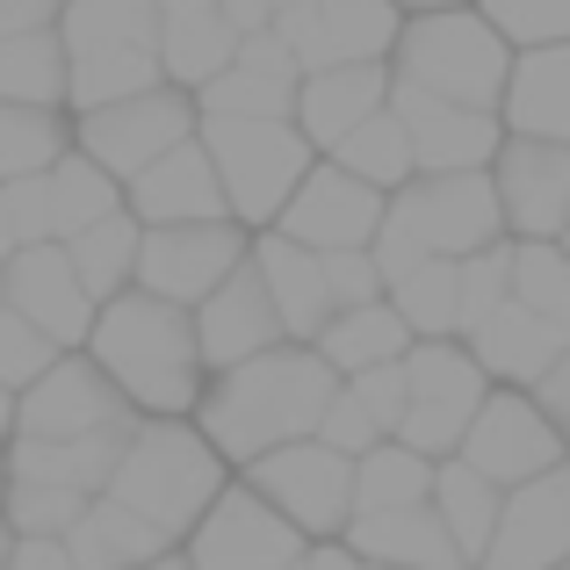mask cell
<instances>
[{
	"mask_svg": "<svg viewBox=\"0 0 570 570\" xmlns=\"http://www.w3.org/2000/svg\"><path fill=\"white\" fill-rule=\"evenodd\" d=\"M362 570H383V563H362Z\"/></svg>",
	"mask_w": 570,
	"mask_h": 570,
	"instance_id": "cell-62",
	"label": "cell"
},
{
	"mask_svg": "<svg viewBox=\"0 0 570 570\" xmlns=\"http://www.w3.org/2000/svg\"><path fill=\"white\" fill-rule=\"evenodd\" d=\"M8 542H14V534H8V520H0V563H8Z\"/></svg>",
	"mask_w": 570,
	"mask_h": 570,
	"instance_id": "cell-59",
	"label": "cell"
},
{
	"mask_svg": "<svg viewBox=\"0 0 570 570\" xmlns=\"http://www.w3.org/2000/svg\"><path fill=\"white\" fill-rule=\"evenodd\" d=\"M80 491H58V484H14L8 476V491H0V520H8V534H66L72 520H80Z\"/></svg>",
	"mask_w": 570,
	"mask_h": 570,
	"instance_id": "cell-44",
	"label": "cell"
},
{
	"mask_svg": "<svg viewBox=\"0 0 570 570\" xmlns=\"http://www.w3.org/2000/svg\"><path fill=\"white\" fill-rule=\"evenodd\" d=\"M238 484L261 491L304 542H340L347 528V499H354V462L333 455L325 441H282L267 455H253L238 470Z\"/></svg>",
	"mask_w": 570,
	"mask_h": 570,
	"instance_id": "cell-9",
	"label": "cell"
},
{
	"mask_svg": "<svg viewBox=\"0 0 570 570\" xmlns=\"http://www.w3.org/2000/svg\"><path fill=\"white\" fill-rule=\"evenodd\" d=\"M80 354L116 383V397L138 419H188L203 383H209L203 354H195L188 311L167 304V296H145V289L101 296Z\"/></svg>",
	"mask_w": 570,
	"mask_h": 570,
	"instance_id": "cell-2",
	"label": "cell"
},
{
	"mask_svg": "<svg viewBox=\"0 0 570 570\" xmlns=\"http://www.w3.org/2000/svg\"><path fill=\"white\" fill-rule=\"evenodd\" d=\"M311 441H325L333 455H347V462H354V455H368L376 441H390V433H383L376 419L362 412V404H354V390L340 383L333 397H325V412H318V433H311Z\"/></svg>",
	"mask_w": 570,
	"mask_h": 570,
	"instance_id": "cell-46",
	"label": "cell"
},
{
	"mask_svg": "<svg viewBox=\"0 0 570 570\" xmlns=\"http://www.w3.org/2000/svg\"><path fill=\"white\" fill-rule=\"evenodd\" d=\"M557 246H563V261H570V224H563V232H557Z\"/></svg>",
	"mask_w": 570,
	"mask_h": 570,
	"instance_id": "cell-60",
	"label": "cell"
},
{
	"mask_svg": "<svg viewBox=\"0 0 570 570\" xmlns=\"http://www.w3.org/2000/svg\"><path fill=\"white\" fill-rule=\"evenodd\" d=\"M289 570H296V563H289Z\"/></svg>",
	"mask_w": 570,
	"mask_h": 570,
	"instance_id": "cell-64",
	"label": "cell"
},
{
	"mask_svg": "<svg viewBox=\"0 0 570 570\" xmlns=\"http://www.w3.org/2000/svg\"><path fill=\"white\" fill-rule=\"evenodd\" d=\"M66 0H0V37H22V29H51Z\"/></svg>",
	"mask_w": 570,
	"mask_h": 570,
	"instance_id": "cell-52",
	"label": "cell"
},
{
	"mask_svg": "<svg viewBox=\"0 0 570 570\" xmlns=\"http://www.w3.org/2000/svg\"><path fill=\"white\" fill-rule=\"evenodd\" d=\"M14 433V390H0V441Z\"/></svg>",
	"mask_w": 570,
	"mask_h": 570,
	"instance_id": "cell-58",
	"label": "cell"
},
{
	"mask_svg": "<svg viewBox=\"0 0 570 570\" xmlns=\"http://www.w3.org/2000/svg\"><path fill=\"white\" fill-rule=\"evenodd\" d=\"M224 484H232V470H224L217 448L195 433V419H138L124 455H116V470H109V484H101V499L130 505L138 520H153V528L181 549V534L203 520V505L217 499Z\"/></svg>",
	"mask_w": 570,
	"mask_h": 570,
	"instance_id": "cell-4",
	"label": "cell"
},
{
	"mask_svg": "<svg viewBox=\"0 0 570 570\" xmlns=\"http://www.w3.org/2000/svg\"><path fill=\"white\" fill-rule=\"evenodd\" d=\"M404 14H426V8H470V0H397Z\"/></svg>",
	"mask_w": 570,
	"mask_h": 570,
	"instance_id": "cell-56",
	"label": "cell"
},
{
	"mask_svg": "<svg viewBox=\"0 0 570 570\" xmlns=\"http://www.w3.org/2000/svg\"><path fill=\"white\" fill-rule=\"evenodd\" d=\"M383 66H390V80L419 87V95L462 101V109H499L513 43L476 8H426L397 22V43H390Z\"/></svg>",
	"mask_w": 570,
	"mask_h": 570,
	"instance_id": "cell-6",
	"label": "cell"
},
{
	"mask_svg": "<svg viewBox=\"0 0 570 570\" xmlns=\"http://www.w3.org/2000/svg\"><path fill=\"white\" fill-rule=\"evenodd\" d=\"M404 347H412V333H404V318L383 296L333 311V318L318 325V340H311V354H318L333 376H362V368H376V362H397Z\"/></svg>",
	"mask_w": 570,
	"mask_h": 570,
	"instance_id": "cell-31",
	"label": "cell"
},
{
	"mask_svg": "<svg viewBox=\"0 0 570 570\" xmlns=\"http://www.w3.org/2000/svg\"><path fill=\"white\" fill-rule=\"evenodd\" d=\"M513 289V238H491V246L462 253L455 261V340H470L491 311Z\"/></svg>",
	"mask_w": 570,
	"mask_h": 570,
	"instance_id": "cell-42",
	"label": "cell"
},
{
	"mask_svg": "<svg viewBox=\"0 0 570 570\" xmlns=\"http://www.w3.org/2000/svg\"><path fill=\"white\" fill-rule=\"evenodd\" d=\"M51 362H58V347H51V340H43L29 318H14V311L0 304V390H22V383H37Z\"/></svg>",
	"mask_w": 570,
	"mask_h": 570,
	"instance_id": "cell-45",
	"label": "cell"
},
{
	"mask_svg": "<svg viewBox=\"0 0 570 570\" xmlns=\"http://www.w3.org/2000/svg\"><path fill=\"white\" fill-rule=\"evenodd\" d=\"M333 390H340V376L318 354L296 347V340H275L267 354H246V362L217 368L188 419H195V433L217 448L224 470H246L253 455H267V448H282V441H311Z\"/></svg>",
	"mask_w": 570,
	"mask_h": 570,
	"instance_id": "cell-1",
	"label": "cell"
},
{
	"mask_svg": "<svg viewBox=\"0 0 570 570\" xmlns=\"http://www.w3.org/2000/svg\"><path fill=\"white\" fill-rule=\"evenodd\" d=\"M376 217H383V188L354 181L333 159H311V174L289 188V203L275 209L267 232L296 238V246H311V253H340V246H368V238H376Z\"/></svg>",
	"mask_w": 570,
	"mask_h": 570,
	"instance_id": "cell-18",
	"label": "cell"
},
{
	"mask_svg": "<svg viewBox=\"0 0 570 570\" xmlns=\"http://www.w3.org/2000/svg\"><path fill=\"white\" fill-rule=\"evenodd\" d=\"M318 159H333V167H347L354 174V181H368V188H397V181H412V145H404V124H397V116H390V101H383V109L376 116H362V124H354L347 130V138H340L333 145V153H318Z\"/></svg>",
	"mask_w": 570,
	"mask_h": 570,
	"instance_id": "cell-38",
	"label": "cell"
},
{
	"mask_svg": "<svg viewBox=\"0 0 570 570\" xmlns=\"http://www.w3.org/2000/svg\"><path fill=\"white\" fill-rule=\"evenodd\" d=\"M232 51H238V29L224 22L217 8H203V14H174V22H159V72H167L174 87H203L209 72H224L232 66Z\"/></svg>",
	"mask_w": 570,
	"mask_h": 570,
	"instance_id": "cell-35",
	"label": "cell"
},
{
	"mask_svg": "<svg viewBox=\"0 0 570 570\" xmlns=\"http://www.w3.org/2000/svg\"><path fill=\"white\" fill-rule=\"evenodd\" d=\"M124 209L153 232V224H209L224 217V188H217V167L195 138L167 145L153 167H138L124 181Z\"/></svg>",
	"mask_w": 570,
	"mask_h": 570,
	"instance_id": "cell-23",
	"label": "cell"
},
{
	"mask_svg": "<svg viewBox=\"0 0 570 570\" xmlns=\"http://www.w3.org/2000/svg\"><path fill=\"white\" fill-rule=\"evenodd\" d=\"M0 304L14 311V318H29L43 340H51L58 354H72L87 340V325H95V296L80 289V275L66 267V253H58V238H37V246H14L8 261H0Z\"/></svg>",
	"mask_w": 570,
	"mask_h": 570,
	"instance_id": "cell-19",
	"label": "cell"
},
{
	"mask_svg": "<svg viewBox=\"0 0 570 570\" xmlns=\"http://www.w3.org/2000/svg\"><path fill=\"white\" fill-rule=\"evenodd\" d=\"M340 542H347L362 563H383V570H470V563H462V549L448 542L441 513H433L426 499L347 520V528H340Z\"/></svg>",
	"mask_w": 570,
	"mask_h": 570,
	"instance_id": "cell-27",
	"label": "cell"
},
{
	"mask_svg": "<svg viewBox=\"0 0 570 570\" xmlns=\"http://www.w3.org/2000/svg\"><path fill=\"white\" fill-rule=\"evenodd\" d=\"M195 138V95L174 80L145 87L130 101H101V109L72 116V153H87L109 181H130L138 167H153L167 145Z\"/></svg>",
	"mask_w": 570,
	"mask_h": 570,
	"instance_id": "cell-10",
	"label": "cell"
},
{
	"mask_svg": "<svg viewBox=\"0 0 570 570\" xmlns=\"http://www.w3.org/2000/svg\"><path fill=\"white\" fill-rule=\"evenodd\" d=\"M58 542H66L72 570H145L159 549H174L153 520H138L130 505H116V499H87L80 520H72Z\"/></svg>",
	"mask_w": 570,
	"mask_h": 570,
	"instance_id": "cell-30",
	"label": "cell"
},
{
	"mask_svg": "<svg viewBox=\"0 0 570 570\" xmlns=\"http://www.w3.org/2000/svg\"><path fill=\"white\" fill-rule=\"evenodd\" d=\"M570 557V455L499 499L476 570H557Z\"/></svg>",
	"mask_w": 570,
	"mask_h": 570,
	"instance_id": "cell-16",
	"label": "cell"
},
{
	"mask_svg": "<svg viewBox=\"0 0 570 570\" xmlns=\"http://www.w3.org/2000/svg\"><path fill=\"white\" fill-rule=\"evenodd\" d=\"M246 261H253V275H261L267 304H275L282 340L311 347V340H318V325L333 318V296H325V267H318V253L296 246V238H282V232H253Z\"/></svg>",
	"mask_w": 570,
	"mask_h": 570,
	"instance_id": "cell-24",
	"label": "cell"
},
{
	"mask_svg": "<svg viewBox=\"0 0 570 570\" xmlns=\"http://www.w3.org/2000/svg\"><path fill=\"white\" fill-rule=\"evenodd\" d=\"M383 304L404 318L412 340H455V261H419L383 289Z\"/></svg>",
	"mask_w": 570,
	"mask_h": 570,
	"instance_id": "cell-41",
	"label": "cell"
},
{
	"mask_svg": "<svg viewBox=\"0 0 570 570\" xmlns=\"http://www.w3.org/2000/svg\"><path fill=\"white\" fill-rule=\"evenodd\" d=\"M124 441H130V426L80 433V441H0V462H8L14 484H58V491H80V499H101Z\"/></svg>",
	"mask_w": 570,
	"mask_h": 570,
	"instance_id": "cell-28",
	"label": "cell"
},
{
	"mask_svg": "<svg viewBox=\"0 0 570 570\" xmlns=\"http://www.w3.org/2000/svg\"><path fill=\"white\" fill-rule=\"evenodd\" d=\"M124 426H138V412H130V404L116 397V383L72 347V354H58L37 383L14 390V433L8 441H80V433H124Z\"/></svg>",
	"mask_w": 570,
	"mask_h": 570,
	"instance_id": "cell-13",
	"label": "cell"
},
{
	"mask_svg": "<svg viewBox=\"0 0 570 570\" xmlns=\"http://www.w3.org/2000/svg\"><path fill=\"white\" fill-rule=\"evenodd\" d=\"M0 101H22V109H66V51H58V29L0 37Z\"/></svg>",
	"mask_w": 570,
	"mask_h": 570,
	"instance_id": "cell-36",
	"label": "cell"
},
{
	"mask_svg": "<svg viewBox=\"0 0 570 570\" xmlns=\"http://www.w3.org/2000/svg\"><path fill=\"white\" fill-rule=\"evenodd\" d=\"M138 232L145 224L130 217V209H109V217H95V224H80L72 238H58V253H66V267L80 275V289L95 296H116V289H130V267H138Z\"/></svg>",
	"mask_w": 570,
	"mask_h": 570,
	"instance_id": "cell-33",
	"label": "cell"
},
{
	"mask_svg": "<svg viewBox=\"0 0 570 570\" xmlns=\"http://www.w3.org/2000/svg\"><path fill=\"white\" fill-rule=\"evenodd\" d=\"M505 238L499 217V195H491V174H412L383 195V217L376 238H368V261H376L383 289L397 275H412L419 261H462V253Z\"/></svg>",
	"mask_w": 570,
	"mask_h": 570,
	"instance_id": "cell-3",
	"label": "cell"
},
{
	"mask_svg": "<svg viewBox=\"0 0 570 570\" xmlns=\"http://www.w3.org/2000/svg\"><path fill=\"white\" fill-rule=\"evenodd\" d=\"M455 462H470L476 476H491L499 491H513V484H528V476L557 470L563 441H557V426L534 412L528 390L491 383L484 404L470 412V426H462V441H455Z\"/></svg>",
	"mask_w": 570,
	"mask_h": 570,
	"instance_id": "cell-14",
	"label": "cell"
},
{
	"mask_svg": "<svg viewBox=\"0 0 570 570\" xmlns=\"http://www.w3.org/2000/svg\"><path fill=\"white\" fill-rule=\"evenodd\" d=\"M0 570H72V557H66V542H51V534H14Z\"/></svg>",
	"mask_w": 570,
	"mask_h": 570,
	"instance_id": "cell-51",
	"label": "cell"
},
{
	"mask_svg": "<svg viewBox=\"0 0 570 570\" xmlns=\"http://www.w3.org/2000/svg\"><path fill=\"white\" fill-rule=\"evenodd\" d=\"M397 22H404L397 0H296L267 29L296 51L304 72H325V66H383L397 43Z\"/></svg>",
	"mask_w": 570,
	"mask_h": 570,
	"instance_id": "cell-15",
	"label": "cell"
},
{
	"mask_svg": "<svg viewBox=\"0 0 570 570\" xmlns=\"http://www.w3.org/2000/svg\"><path fill=\"white\" fill-rule=\"evenodd\" d=\"M43 209H51V238H72L80 224L124 209V181H109L87 153H72V145H66V153L43 167Z\"/></svg>",
	"mask_w": 570,
	"mask_h": 570,
	"instance_id": "cell-34",
	"label": "cell"
},
{
	"mask_svg": "<svg viewBox=\"0 0 570 570\" xmlns=\"http://www.w3.org/2000/svg\"><path fill=\"white\" fill-rule=\"evenodd\" d=\"M195 145L209 153L224 188V217L246 224V232H267L275 209L289 203V188L311 174V138L289 124V116H195Z\"/></svg>",
	"mask_w": 570,
	"mask_h": 570,
	"instance_id": "cell-7",
	"label": "cell"
},
{
	"mask_svg": "<svg viewBox=\"0 0 570 570\" xmlns=\"http://www.w3.org/2000/svg\"><path fill=\"white\" fill-rule=\"evenodd\" d=\"M505 296L520 311H534V318H549L570 340V261H563L557 238H513V289Z\"/></svg>",
	"mask_w": 570,
	"mask_h": 570,
	"instance_id": "cell-39",
	"label": "cell"
},
{
	"mask_svg": "<svg viewBox=\"0 0 570 570\" xmlns=\"http://www.w3.org/2000/svg\"><path fill=\"white\" fill-rule=\"evenodd\" d=\"M499 499H505V491L491 484V476H476L470 462H455V455H441V462H433L426 505L441 513L448 542L462 549V563H470V570H476V557H484V542H491V520H499Z\"/></svg>",
	"mask_w": 570,
	"mask_h": 570,
	"instance_id": "cell-32",
	"label": "cell"
},
{
	"mask_svg": "<svg viewBox=\"0 0 570 570\" xmlns=\"http://www.w3.org/2000/svg\"><path fill=\"white\" fill-rule=\"evenodd\" d=\"M390 101V66H325L296 80L289 101V124L311 138V153H333L362 116H376Z\"/></svg>",
	"mask_w": 570,
	"mask_h": 570,
	"instance_id": "cell-26",
	"label": "cell"
},
{
	"mask_svg": "<svg viewBox=\"0 0 570 570\" xmlns=\"http://www.w3.org/2000/svg\"><path fill=\"white\" fill-rule=\"evenodd\" d=\"M253 232L232 217H209V224H153L138 232V267H130V289L145 296H167V304L195 311L238 261H246Z\"/></svg>",
	"mask_w": 570,
	"mask_h": 570,
	"instance_id": "cell-11",
	"label": "cell"
},
{
	"mask_svg": "<svg viewBox=\"0 0 570 570\" xmlns=\"http://www.w3.org/2000/svg\"><path fill=\"white\" fill-rule=\"evenodd\" d=\"M145 570H188V557H181V549H159V557L145 563Z\"/></svg>",
	"mask_w": 570,
	"mask_h": 570,
	"instance_id": "cell-57",
	"label": "cell"
},
{
	"mask_svg": "<svg viewBox=\"0 0 570 570\" xmlns=\"http://www.w3.org/2000/svg\"><path fill=\"white\" fill-rule=\"evenodd\" d=\"M296 570H362V557H354L347 542H311L304 557H296Z\"/></svg>",
	"mask_w": 570,
	"mask_h": 570,
	"instance_id": "cell-54",
	"label": "cell"
},
{
	"mask_svg": "<svg viewBox=\"0 0 570 570\" xmlns=\"http://www.w3.org/2000/svg\"><path fill=\"white\" fill-rule=\"evenodd\" d=\"M58 51H66V116L101 101H130L159 87V8L153 0H66L58 8Z\"/></svg>",
	"mask_w": 570,
	"mask_h": 570,
	"instance_id": "cell-5",
	"label": "cell"
},
{
	"mask_svg": "<svg viewBox=\"0 0 570 570\" xmlns=\"http://www.w3.org/2000/svg\"><path fill=\"white\" fill-rule=\"evenodd\" d=\"M318 267H325V296H333V311H347V304H368V296H383V275H376V261H368V246L318 253Z\"/></svg>",
	"mask_w": 570,
	"mask_h": 570,
	"instance_id": "cell-47",
	"label": "cell"
},
{
	"mask_svg": "<svg viewBox=\"0 0 570 570\" xmlns=\"http://www.w3.org/2000/svg\"><path fill=\"white\" fill-rule=\"evenodd\" d=\"M188 325H195V354H203L209 376H217V368H232V362H246V354H267V347L282 340L275 304H267L253 261H238L232 275H224L217 289H209L203 304L188 311Z\"/></svg>",
	"mask_w": 570,
	"mask_h": 570,
	"instance_id": "cell-22",
	"label": "cell"
},
{
	"mask_svg": "<svg viewBox=\"0 0 570 570\" xmlns=\"http://www.w3.org/2000/svg\"><path fill=\"white\" fill-rule=\"evenodd\" d=\"M499 124H505V138H557V145H570V43L513 51L505 95H499Z\"/></svg>",
	"mask_w": 570,
	"mask_h": 570,
	"instance_id": "cell-25",
	"label": "cell"
},
{
	"mask_svg": "<svg viewBox=\"0 0 570 570\" xmlns=\"http://www.w3.org/2000/svg\"><path fill=\"white\" fill-rule=\"evenodd\" d=\"M0 491H8V462H0Z\"/></svg>",
	"mask_w": 570,
	"mask_h": 570,
	"instance_id": "cell-61",
	"label": "cell"
},
{
	"mask_svg": "<svg viewBox=\"0 0 570 570\" xmlns=\"http://www.w3.org/2000/svg\"><path fill=\"white\" fill-rule=\"evenodd\" d=\"M491 29H499L513 51H534V43H570V0H470Z\"/></svg>",
	"mask_w": 570,
	"mask_h": 570,
	"instance_id": "cell-43",
	"label": "cell"
},
{
	"mask_svg": "<svg viewBox=\"0 0 570 570\" xmlns=\"http://www.w3.org/2000/svg\"><path fill=\"white\" fill-rule=\"evenodd\" d=\"M0 224H8L14 246H37V238H51V209H43V174L0 181Z\"/></svg>",
	"mask_w": 570,
	"mask_h": 570,
	"instance_id": "cell-48",
	"label": "cell"
},
{
	"mask_svg": "<svg viewBox=\"0 0 570 570\" xmlns=\"http://www.w3.org/2000/svg\"><path fill=\"white\" fill-rule=\"evenodd\" d=\"M557 570H570V557H563V563H557Z\"/></svg>",
	"mask_w": 570,
	"mask_h": 570,
	"instance_id": "cell-63",
	"label": "cell"
},
{
	"mask_svg": "<svg viewBox=\"0 0 570 570\" xmlns=\"http://www.w3.org/2000/svg\"><path fill=\"white\" fill-rule=\"evenodd\" d=\"M462 347L476 354V368H484V383H505V390H528L542 376L549 362L563 354V333L549 318H534V311H520L513 296H505L499 311H491L484 325H476Z\"/></svg>",
	"mask_w": 570,
	"mask_h": 570,
	"instance_id": "cell-29",
	"label": "cell"
},
{
	"mask_svg": "<svg viewBox=\"0 0 570 570\" xmlns=\"http://www.w3.org/2000/svg\"><path fill=\"white\" fill-rule=\"evenodd\" d=\"M390 116L404 124V145H412L419 174L491 167V153H499V138H505L499 109H462V101L419 95V87H404V80H390Z\"/></svg>",
	"mask_w": 570,
	"mask_h": 570,
	"instance_id": "cell-20",
	"label": "cell"
},
{
	"mask_svg": "<svg viewBox=\"0 0 570 570\" xmlns=\"http://www.w3.org/2000/svg\"><path fill=\"white\" fill-rule=\"evenodd\" d=\"M296 80H304V66H296L289 43L275 29H246L232 66L195 87V116H289Z\"/></svg>",
	"mask_w": 570,
	"mask_h": 570,
	"instance_id": "cell-21",
	"label": "cell"
},
{
	"mask_svg": "<svg viewBox=\"0 0 570 570\" xmlns=\"http://www.w3.org/2000/svg\"><path fill=\"white\" fill-rule=\"evenodd\" d=\"M304 549H311L304 534H296L261 491L238 484V476L203 505V520L181 534L188 570H289Z\"/></svg>",
	"mask_w": 570,
	"mask_h": 570,
	"instance_id": "cell-12",
	"label": "cell"
},
{
	"mask_svg": "<svg viewBox=\"0 0 570 570\" xmlns=\"http://www.w3.org/2000/svg\"><path fill=\"white\" fill-rule=\"evenodd\" d=\"M66 145H72V116L66 109H22V101H0V181L43 174Z\"/></svg>",
	"mask_w": 570,
	"mask_h": 570,
	"instance_id": "cell-40",
	"label": "cell"
},
{
	"mask_svg": "<svg viewBox=\"0 0 570 570\" xmlns=\"http://www.w3.org/2000/svg\"><path fill=\"white\" fill-rule=\"evenodd\" d=\"M159 8V22H174V14H203V8H217V0H153Z\"/></svg>",
	"mask_w": 570,
	"mask_h": 570,
	"instance_id": "cell-55",
	"label": "cell"
},
{
	"mask_svg": "<svg viewBox=\"0 0 570 570\" xmlns=\"http://www.w3.org/2000/svg\"><path fill=\"white\" fill-rule=\"evenodd\" d=\"M354 390V404H362L368 419H376L383 433H397V419H404V362H376V368H362V376H340Z\"/></svg>",
	"mask_w": 570,
	"mask_h": 570,
	"instance_id": "cell-49",
	"label": "cell"
},
{
	"mask_svg": "<svg viewBox=\"0 0 570 570\" xmlns=\"http://www.w3.org/2000/svg\"><path fill=\"white\" fill-rule=\"evenodd\" d=\"M282 8H296V0H217V14L238 29V37H246V29H267Z\"/></svg>",
	"mask_w": 570,
	"mask_h": 570,
	"instance_id": "cell-53",
	"label": "cell"
},
{
	"mask_svg": "<svg viewBox=\"0 0 570 570\" xmlns=\"http://www.w3.org/2000/svg\"><path fill=\"white\" fill-rule=\"evenodd\" d=\"M433 484V462L412 455L404 441H376L368 455H354V499H347V520L362 513H390V505H419Z\"/></svg>",
	"mask_w": 570,
	"mask_h": 570,
	"instance_id": "cell-37",
	"label": "cell"
},
{
	"mask_svg": "<svg viewBox=\"0 0 570 570\" xmlns=\"http://www.w3.org/2000/svg\"><path fill=\"white\" fill-rule=\"evenodd\" d=\"M484 174H491V195H499L505 238H557L570 224V145L499 138Z\"/></svg>",
	"mask_w": 570,
	"mask_h": 570,
	"instance_id": "cell-17",
	"label": "cell"
},
{
	"mask_svg": "<svg viewBox=\"0 0 570 570\" xmlns=\"http://www.w3.org/2000/svg\"><path fill=\"white\" fill-rule=\"evenodd\" d=\"M397 362H404V419H397L390 441H404L412 455H426V462L455 455L470 412L484 404V390H491L484 368H476V354L462 347V340H412Z\"/></svg>",
	"mask_w": 570,
	"mask_h": 570,
	"instance_id": "cell-8",
	"label": "cell"
},
{
	"mask_svg": "<svg viewBox=\"0 0 570 570\" xmlns=\"http://www.w3.org/2000/svg\"><path fill=\"white\" fill-rule=\"evenodd\" d=\"M528 397H534V412L557 426V441H563V455H570V340H563V354L542 368V376L528 383Z\"/></svg>",
	"mask_w": 570,
	"mask_h": 570,
	"instance_id": "cell-50",
	"label": "cell"
}]
</instances>
